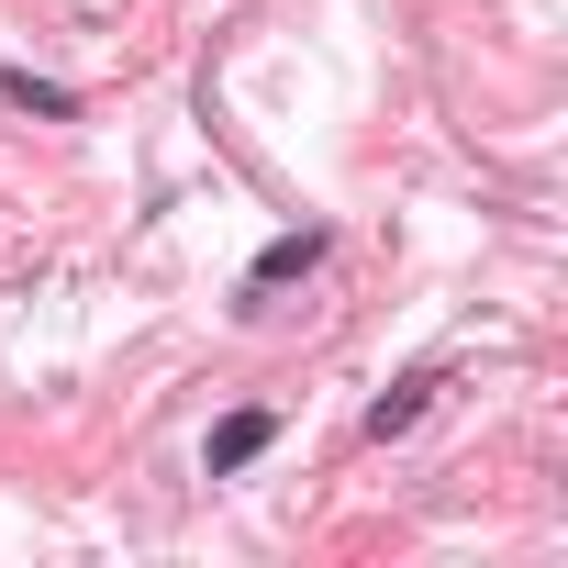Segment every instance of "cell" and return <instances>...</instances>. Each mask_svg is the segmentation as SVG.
Segmentation results:
<instances>
[{"label": "cell", "instance_id": "obj_1", "mask_svg": "<svg viewBox=\"0 0 568 568\" xmlns=\"http://www.w3.org/2000/svg\"><path fill=\"white\" fill-rule=\"evenodd\" d=\"M324 256H335V234H324V223H302V234H278V245H267V256L245 267V291H234V313H267V302L291 291V278H313Z\"/></svg>", "mask_w": 568, "mask_h": 568}, {"label": "cell", "instance_id": "obj_2", "mask_svg": "<svg viewBox=\"0 0 568 568\" xmlns=\"http://www.w3.org/2000/svg\"><path fill=\"white\" fill-rule=\"evenodd\" d=\"M267 435H278V413H267V402H245V413H223V424H212L201 468H212V479H234V468H256V457H267Z\"/></svg>", "mask_w": 568, "mask_h": 568}, {"label": "cell", "instance_id": "obj_3", "mask_svg": "<svg viewBox=\"0 0 568 568\" xmlns=\"http://www.w3.org/2000/svg\"><path fill=\"white\" fill-rule=\"evenodd\" d=\"M424 402H435V368H413V379H390V390L368 402V435H379V446H390V435H413V424H424Z\"/></svg>", "mask_w": 568, "mask_h": 568}, {"label": "cell", "instance_id": "obj_4", "mask_svg": "<svg viewBox=\"0 0 568 568\" xmlns=\"http://www.w3.org/2000/svg\"><path fill=\"white\" fill-rule=\"evenodd\" d=\"M0 101L34 112V123H68V112H79V90H57V79H34V68H0Z\"/></svg>", "mask_w": 568, "mask_h": 568}]
</instances>
